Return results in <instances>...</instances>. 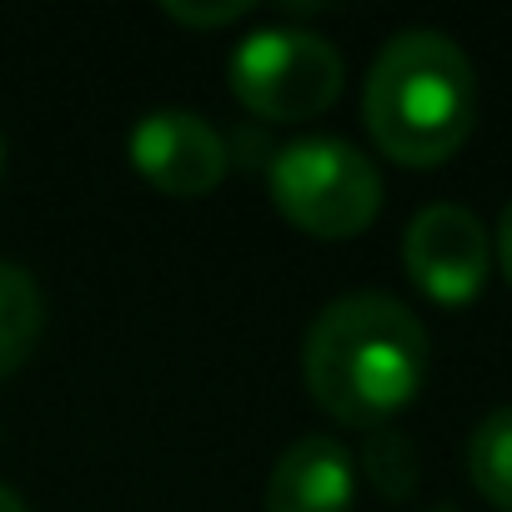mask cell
<instances>
[{"label": "cell", "instance_id": "obj_1", "mask_svg": "<svg viewBox=\"0 0 512 512\" xmlns=\"http://www.w3.org/2000/svg\"><path fill=\"white\" fill-rule=\"evenodd\" d=\"M312 402L342 427H382L427 382V332L387 292H352L317 312L302 342Z\"/></svg>", "mask_w": 512, "mask_h": 512}, {"label": "cell", "instance_id": "obj_2", "mask_svg": "<svg viewBox=\"0 0 512 512\" xmlns=\"http://www.w3.org/2000/svg\"><path fill=\"white\" fill-rule=\"evenodd\" d=\"M362 121L397 166H442L477 121V76L467 51L442 31H397L362 86Z\"/></svg>", "mask_w": 512, "mask_h": 512}, {"label": "cell", "instance_id": "obj_3", "mask_svg": "<svg viewBox=\"0 0 512 512\" xmlns=\"http://www.w3.org/2000/svg\"><path fill=\"white\" fill-rule=\"evenodd\" d=\"M272 206L317 241H347L382 211V171L342 136L287 141L267 166Z\"/></svg>", "mask_w": 512, "mask_h": 512}, {"label": "cell", "instance_id": "obj_4", "mask_svg": "<svg viewBox=\"0 0 512 512\" xmlns=\"http://www.w3.org/2000/svg\"><path fill=\"white\" fill-rule=\"evenodd\" d=\"M347 81V66L332 41L302 26H267L251 31L231 61H226V86L236 106H246L256 121H312L337 106Z\"/></svg>", "mask_w": 512, "mask_h": 512}, {"label": "cell", "instance_id": "obj_5", "mask_svg": "<svg viewBox=\"0 0 512 512\" xmlns=\"http://www.w3.org/2000/svg\"><path fill=\"white\" fill-rule=\"evenodd\" d=\"M402 267L422 297L437 307H467L482 297L492 272V236L477 211L457 201H432L407 221Z\"/></svg>", "mask_w": 512, "mask_h": 512}, {"label": "cell", "instance_id": "obj_6", "mask_svg": "<svg viewBox=\"0 0 512 512\" xmlns=\"http://www.w3.org/2000/svg\"><path fill=\"white\" fill-rule=\"evenodd\" d=\"M131 166L141 171L146 186H156L161 196H206L221 186L226 166H231V151L221 141V131L196 116V111H181V106H166V111H146L136 126H131Z\"/></svg>", "mask_w": 512, "mask_h": 512}, {"label": "cell", "instance_id": "obj_7", "mask_svg": "<svg viewBox=\"0 0 512 512\" xmlns=\"http://www.w3.org/2000/svg\"><path fill=\"white\" fill-rule=\"evenodd\" d=\"M352 502L357 462L337 437H297L267 477V512H352Z\"/></svg>", "mask_w": 512, "mask_h": 512}, {"label": "cell", "instance_id": "obj_8", "mask_svg": "<svg viewBox=\"0 0 512 512\" xmlns=\"http://www.w3.org/2000/svg\"><path fill=\"white\" fill-rule=\"evenodd\" d=\"M46 327V297L36 277L16 262H0V377H11Z\"/></svg>", "mask_w": 512, "mask_h": 512}, {"label": "cell", "instance_id": "obj_9", "mask_svg": "<svg viewBox=\"0 0 512 512\" xmlns=\"http://www.w3.org/2000/svg\"><path fill=\"white\" fill-rule=\"evenodd\" d=\"M467 477L497 512H512V407H497L477 422L467 442Z\"/></svg>", "mask_w": 512, "mask_h": 512}, {"label": "cell", "instance_id": "obj_10", "mask_svg": "<svg viewBox=\"0 0 512 512\" xmlns=\"http://www.w3.org/2000/svg\"><path fill=\"white\" fill-rule=\"evenodd\" d=\"M362 472H367V482H377V492L392 497V502H402V497L417 492V452H412V442H407L402 432H392V427H372V437L362 442Z\"/></svg>", "mask_w": 512, "mask_h": 512}, {"label": "cell", "instance_id": "obj_11", "mask_svg": "<svg viewBox=\"0 0 512 512\" xmlns=\"http://www.w3.org/2000/svg\"><path fill=\"white\" fill-rule=\"evenodd\" d=\"M176 26H191V31H216V26H231L251 11V0H221V6H186V0H166L161 6Z\"/></svg>", "mask_w": 512, "mask_h": 512}, {"label": "cell", "instance_id": "obj_12", "mask_svg": "<svg viewBox=\"0 0 512 512\" xmlns=\"http://www.w3.org/2000/svg\"><path fill=\"white\" fill-rule=\"evenodd\" d=\"M497 267H502V277L512 287V201L502 206V221H497Z\"/></svg>", "mask_w": 512, "mask_h": 512}, {"label": "cell", "instance_id": "obj_13", "mask_svg": "<svg viewBox=\"0 0 512 512\" xmlns=\"http://www.w3.org/2000/svg\"><path fill=\"white\" fill-rule=\"evenodd\" d=\"M0 512H31V507L21 502V492H11L6 482H0Z\"/></svg>", "mask_w": 512, "mask_h": 512}, {"label": "cell", "instance_id": "obj_14", "mask_svg": "<svg viewBox=\"0 0 512 512\" xmlns=\"http://www.w3.org/2000/svg\"><path fill=\"white\" fill-rule=\"evenodd\" d=\"M0 171H6V136H0Z\"/></svg>", "mask_w": 512, "mask_h": 512}]
</instances>
